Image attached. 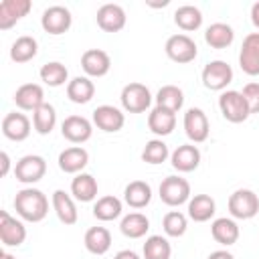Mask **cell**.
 Wrapping results in <instances>:
<instances>
[{"label":"cell","mask_w":259,"mask_h":259,"mask_svg":"<svg viewBox=\"0 0 259 259\" xmlns=\"http://www.w3.org/2000/svg\"><path fill=\"white\" fill-rule=\"evenodd\" d=\"M162 227H164V233L168 237H182L186 233L188 221H186V217L180 210H170V212L164 214Z\"/></svg>","instance_id":"39"},{"label":"cell","mask_w":259,"mask_h":259,"mask_svg":"<svg viewBox=\"0 0 259 259\" xmlns=\"http://www.w3.org/2000/svg\"><path fill=\"white\" fill-rule=\"evenodd\" d=\"M168 156H170L168 146L162 140H150L142 152V160L148 164H162V162H166Z\"/></svg>","instance_id":"40"},{"label":"cell","mask_w":259,"mask_h":259,"mask_svg":"<svg viewBox=\"0 0 259 259\" xmlns=\"http://www.w3.org/2000/svg\"><path fill=\"white\" fill-rule=\"evenodd\" d=\"M0 162H2L0 176H6V174H8V170H10V158H8V154H6V152H2V154H0Z\"/></svg>","instance_id":"42"},{"label":"cell","mask_w":259,"mask_h":259,"mask_svg":"<svg viewBox=\"0 0 259 259\" xmlns=\"http://www.w3.org/2000/svg\"><path fill=\"white\" fill-rule=\"evenodd\" d=\"M243 97H245V101H247V105H249V111L251 113H259V83H247L245 87H243Z\"/></svg>","instance_id":"41"},{"label":"cell","mask_w":259,"mask_h":259,"mask_svg":"<svg viewBox=\"0 0 259 259\" xmlns=\"http://www.w3.org/2000/svg\"><path fill=\"white\" fill-rule=\"evenodd\" d=\"M121 107L130 113H144L152 103V93L142 83H127L121 89Z\"/></svg>","instance_id":"4"},{"label":"cell","mask_w":259,"mask_h":259,"mask_svg":"<svg viewBox=\"0 0 259 259\" xmlns=\"http://www.w3.org/2000/svg\"><path fill=\"white\" fill-rule=\"evenodd\" d=\"M251 22L259 28V2H255V4L251 6Z\"/></svg>","instance_id":"45"},{"label":"cell","mask_w":259,"mask_h":259,"mask_svg":"<svg viewBox=\"0 0 259 259\" xmlns=\"http://www.w3.org/2000/svg\"><path fill=\"white\" fill-rule=\"evenodd\" d=\"M217 210V204L212 200V196L208 194H194L190 200H188V217L194 221V223H206L212 219Z\"/></svg>","instance_id":"24"},{"label":"cell","mask_w":259,"mask_h":259,"mask_svg":"<svg viewBox=\"0 0 259 259\" xmlns=\"http://www.w3.org/2000/svg\"><path fill=\"white\" fill-rule=\"evenodd\" d=\"M55 123H57V111L51 103H42L36 111H32V125L40 136L51 134Z\"/></svg>","instance_id":"36"},{"label":"cell","mask_w":259,"mask_h":259,"mask_svg":"<svg viewBox=\"0 0 259 259\" xmlns=\"http://www.w3.org/2000/svg\"><path fill=\"white\" fill-rule=\"evenodd\" d=\"M85 249L93 255H105L111 247V233L105 227H91L85 233Z\"/></svg>","instance_id":"26"},{"label":"cell","mask_w":259,"mask_h":259,"mask_svg":"<svg viewBox=\"0 0 259 259\" xmlns=\"http://www.w3.org/2000/svg\"><path fill=\"white\" fill-rule=\"evenodd\" d=\"M229 212L233 219H253L259 212V196L249 188H239L229 196Z\"/></svg>","instance_id":"3"},{"label":"cell","mask_w":259,"mask_h":259,"mask_svg":"<svg viewBox=\"0 0 259 259\" xmlns=\"http://www.w3.org/2000/svg\"><path fill=\"white\" fill-rule=\"evenodd\" d=\"M170 162L178 172H192L200 164V150L192 144H182L172 152Z\"/></svg>","instance_id":"20"},{"label":"cell","mask_w":259,"mask_h":259,"mask_svg":"<svg viewBox=\"0 0 259 259\" xmlns=\"http://www.w3.org/2000/svg\"><path fill=\"white\" fill-rule=\"evenodd\" d=\"M166 55L168 59H172L174 63H190L196 59V42L188 36V34H172L166 40Z\"/></svg>","instance_id":"8"},{"label":"cell","mask_w":259,"mask_h":259,"mask_svg":"<svg viewBox=\"0 0 259 259\" xmlns=\"http://www.w3.org/2000/svg\"><path fill=\"white\" fill-rule=\"evenodd\" d=\"M14 210L28 223H38L49 212V198L38 188H22L14 196Z\"/></svg>","instance_id":"1"},{"label":"cell","mask_w":259,"mask_h":259,"mask_svg":"<svg viewBox=\"0 0 259 259\" xmlns=\"http://www.w3.org/2000/svg\"><path fill=\"white\" fill-rule=\"evenodd\" d=\"M61 134L65 140H69L71 144H83L91 138L93 134V125L87 117L83 115H69L65 117V121L61 123Z\"/></svg>","instance_id":"11"},{"label":"cell","mask_w":259,"mask_h":259,"mask_svg":"<svg viewBox=\"0 0 259 259\" xmlns=\"http://www.w3.org/2000/svg\"><path fill=\"white\" fill-rule=\"evenodd\" d=\"M71 22H73V16L69 12V8L61 6V4H55V6H49L42 16H40V26L49 32V34H63L71 28Z\"/></svg>","instance_id":"9"},{"label":"cell","mask_w":259,"mask_h":259,"mask_svg":"<svg viewBox=\"0 0 259 259\" xmlns=\"http://www.w3.org/2000/svg\"><path fill=\"white\" fill-rule=\"evenodd\" d=\"M14 103L24 111H36L45 103V91L38 83H24L16 89Z\"/></svg>","instance_id":"15"},{"label":"cell","mask_w":259,"mask_h":259,"mask_svg":"<svg viewBox=\"0 0 259 259\" xmlns=\"http://www.w3.org/2000/svg\"><path fill=\"white\" fill-rule=\"evenodd\" d=\"M87 162H89V154L81 146L67 148L59 154V168L67 174H81V170L87 166Z\"/></svg>","instance_id":"21"},{"label":"cell","mask_w":259,"mask_h":259,"mask_svg":"<svg viewBox=\"0 0 259 259\" xmlns=\"http://www.w3.org/2000/svg\"><path fill=\"white\" fill-rule=\"evenodd\" d=\"M156 105L176 113L184 105V93H182V89L176 87V85H164V87H160L158 93H156Z\"/></svg>","instance_id":"33"},{"label":"cell","mask_w":259,"mask_h":259,"mask_svg":"<svg viewBox=\"0 0 259 259\" xmlns=\"http://www.w3.org/2000/svg\"><path fill=\"white\" fill-rule=\"evenodd\" d=\"M0 259H16V257L10 255V253H6V251H2V253H0Z\"/></svg>","instance_id":"46"},{"label":"cell","mask_w":259,"mask_h":259,"mask_svg":"<svg viewBox=\"0 0 259 259\" xmlns=\"http://www.w3.org/2000/svg\"><path fill=\"white\" fill-rule=\"evenodd\" d=\"M93 214L99 221H115L121 214V200L117 196H113V194L101 196L93 204Z\"/></svg>","instance_id":"35"},{"label":"cell","mask_w":259,"mask_h":259,"mask_svg":"<svg viewBox=\"0 0 259 259\" xmlns=\"http://www.w3.org/2000/svg\"><path fill=\"white\" fill-rule=\"evenodd\" d=\"M172 247L162 235H152L144 243V259H170Z\"/></svg>","instance_id":"38"},{"label":"cell","mask_w":259,"mask_h":259,"mask_svg":"<svg viewBox=\"0 0 259 259\" xmlns=\"http://www.w3.org/2000/svg\"><path fill=\"white\" fill-rule=\"evenodd\" d=\"M113 259H140V255L136 253V251H130V249H123V251H119V253H115V257Z\"/></svg>","instance_id":"43"},{"label":"cell","mask_w":259,"mask_h":259,"mask_svg":"<svg viewBox=\"0 0 259 259\" xmlns=\"http://www.w3.org/2000/svg\"><path fill=\"white\" fill-rule=\"evenodd\" d=\"M30 8H32L30 0H4V2H0V28L8 30L20 18H24L30 12Z\"/></svg>","instance_id":"14"},{"label":"cell","mask_w":259,"mask_h":259,"mask_svg":"<svg viewBox=\"0 0 259 259\" xmlns=\"http://www.w3.org/2000/svg\"><path fill=\"white\" fill-rule=\"evenodd\" d=\"M204 40H206V45L212 47V49H227V47L235 40V32H233V28H231L229 24H225V22H214V24H210V26L206 28Z\"/></svg>","instance_id":"30"},{"label":"cell","mask_w":259,"mask_h":259,"mask_svg":"<svg viewBox=\"0 0 259 259\" xmlns=\"http://www.w3.org/2000/svg\"><path fill=\"white\" fill-rule=\"evenodd\" d=\"M93 123L103 132H119L125 123V117L113 105H99L93 111Z\"/></svg>","instance_id":"19"},{"label":"cell","mask_w":259,"mask_h":259,"mask_svg":"<svg viewBox=\"0 0 259 259\" xmlns=\"http://www.w3.org/2000/svg\"><path fill=\"white\" fill-rule=\"evenodd\" d=\"M208 259H235L229 251H225V249H219V251H212L210 255H208Z\"/></svg>","instance_id":"44"},{"label":"cell","mask_w":259,"mask_h":259,"mask_svg":"<svg viewBox=\"0 0 259 259\" xmlns=\"http://www.w3.org/2000/svg\"><path fill=\"white\" fill-rule=\"evenodd\" d=\"M26 239V229L20 221L10 217L6 210H0V241L6 247H18Z\"/></svg>","instance_id":"13"},{"label":"cell","mask_w":259,"mask_h":259,"mask_svg":"<svg viewBox=\"0 0 259 259\" xmlns=\"http://www.w3.org/2000/svg\"><path fill=\"white\" fill-rule=\"evenodd\" d=\"M233 81V69L225 61H210L202 69V85L210 91H223Z\"/></svg>","instance_id":"7"},{"label":"cell","mask_w":259,"mask_h":259,"mask_svg":"<svg viewBox=\"0 0 259 259\" xmlns=\"http://www.w3.org/2000/svg\"><path fill=\"white\" fill-rule=\"evenodd\" d=\"M97 24L105 32H119L125 26V12L119 4H103L97 10Z\"/></svg>","instance_id":"18"},{"label":"cell","mask_w":259,"mask_h":259,"mask_svg":"<svg viewBox=\"0 0 259 259\" xmlns=\"http://www.w3.org/2000/svg\"><path fill=\"white\" fill-rule=\"evenodd\" d=\"M81 67L89 77H103L109 73L111 67V59L105 51L101 49H89L83 53L81 57Z\"/></svg>","instance_id":"17"},{"label":"cell","mask_w":259,"mask_h":259,"mask_svg":"<svg viewBox=\"0 0 259 259\" xmlns=\"http://www.w3.org/2000/svg\"><path fill=\"white\" fill-rule=\"evenodd\" d=\"M174 22H176L182 30H186V32L196 30V28H200V24H202V12H200L196 6H192V4L178 6L176 12H174Z\"/></svg>","instance_id":"34"},{"label":"cell","mask_w":259,"mask_h":259,"mask_svg":"<svg viewBox=\"0 0 259 259\" xmlns=\"http://www.w3.org/2000/svg\"><path fill=\"white\" fill-rule=\"evenodd\" d=\"M184 132H186L188 140L194 142V144H200L208 138L210 125H208L206 113L200 107H190L184 113Z\"/></svg>","instance_id":"10"},{"label":"cell","mask_w":259,"mask_h":259,"mask_svg":"<svg viewBox=\"0 0 259 259\" xmlns=\"http://www.w3.org/2000/svg\"><path fill=\"white\" fill-rule=\"evenodd\" d=\"M95 95V85L89 77H75L67 83V97L73 103H89Z\"/></svg>","instance_id":"27"},{"label":"cell","mask_w":259,"mask_h":259,"mask_svg":"<svg viewBox=\"0 0 259 259\" xmlns=\"http://www.w3.org/2000/svg\"><path fill=\"white\" fill-rule=\"evenodd\" d=\"M160 198L168 206H180L190 198V184L186 178L168 176L160 184Z\"/></svg>","instance_id":"5"},{"label":"cell","mask_w":259,"mask_h":259,"mask_svg":"<svg viewBox=\"0 0 259 259\" xmlns=\"http://www.w3.org/2000/svg\"><path fill=\"white\" fill-rule=\"evenodd\" d=\"M36 53H38V42L28 34L18 36L10 47V59L14 63H28L36 57Z\"/></svg>","instance_id":"31"},{"label":"cell","mask_w":259,"mask_h":259,"mask_svg":"<svg viewBox=\"0 0 259 259\" xmlns=\"http://www.w3.org/2000/svg\"><path fill=\"white\" fill-rule=\"evenodd\" d=\"M239 65L243 73L251 77L259 75V32H251L243 38V47L239 53Z\"/></svg>","instance_id":"12"},{"label":"cell","mask_w":259,"mask_h":259,"mask_svg":"<svg viewBox=\"0 0 259 259\" xmlns=\"http://www.w3.org/2000/svg\"><path fill=\"white\" fill-rule=\"evenodd\" d=\"M47 172V162L42 156H36V154H28V156H22L16 166H14V176L18 182L22 184H34L38 182Z\"/></svg>","instance_id":"6"},{"label":"cell","mask_w":259,"mask_h":259,"mask_svg":"<svg viewBox=\"0 0 259 259\" xmlns=\"http://www.w3.org/2000/svg\"><path fill=\"white\" fill-rule=\"evenodd\" d=\"M219 109H221L223 117L227 121H231V123H241V121H245L251 115L249 105H247L243 93L241 91H233V89L221 93V97H219Z\"/></svg>","instance_id":"2"},{"label":"cell","mask_w":259,"mask_h":259,"mask_svg":"<svg viewBox=\"0 0 259 259\" xmlns=\"http://www.w3.org/2000/svg\"><path fill=\"white\" fill-rule=\"evenodd\" d=\"M148 127L156 136H168L176 127V113L156 105L148 115Z\"/></svg>","instance_id":"22"},{"label":"cell","mask_w":259,"mask_h":259,"mask_svg":"<svg viewBox=\"0 0 259 259\" xmlns=\"http://www.w3.org/2000/svg\"><path fill=\"white\" fill-rule=\"evenodd\" d=\"M71 194L81 202H91L97 196V180L91 174H77L71 182Z\"/></svg>","instance_id":"29"},{"label":"cell","mask_w":259,"mask_h":259,"mask_svg":"<svg viewBox=\"0 0 259 259\" xmlns=\"http://www.w3.org/2000/svg\"><path fill=\"white\" fill-rule=\"evenodd\" d=\"M123 200L132 206V208H144L150 200H152V188L148 182L144 180H134L125 186L123 190Z\"/></svg>","instance_id":"28"},{"label":"cell","mask_w":259,"mask_h":259,"mask_svg":"<svg viewBox=\"0 0 259 259\" xmlns=\"http://www.w3.org/2000/svg\"><path fill=\"white\" fill-rule=\"evenodd\" d=\"M40 79H42L49 87H61V85L67 83L69 71H67V67H65L63 63L51 61V63H47V65L40 67Z\"/></svg>","instance_id":"37"},{"label":"cell","mask_w":259,"mask_h":259,"mask_svg":"<svg viewBox=\"0 0 259 259\" xmlns=\"http://www.w3.org/2000/svg\"><path fill=\"white\" fill-rule=\"evenodd\" d=\"M2 134L12 142H22L30 136V119L24 113L10 111L2 119Z\"/></svg>","instance_id":"16"},{"label":"cell","mask_w":259,"mask_h":259,"mask_svg":"<svg viewBox=\"0 0 259 259\" xmlns=\"http://www.w3.org/2000/svg\"><path fill=\"white\" fill-rule=\"evenodd\" d=\"M210 235L217 243H221L225 247L235 245L237 239H239V225L233 219H227V217L214 219L212 225H210Z\"/></svg>","instance_id":"23"},{"label":"cell","mask_w":259,"mask_h":259,"mask_svg":"<svg viewBox=\"0 0 259 259\" xmlns=\"http://www.w3.org/2000/svg\"><path fill=\"white\" fill-rule=\"evenodd\" d=\"M53 208L59 217V221L63 225H75L77 223V206L71 198V194H67L65 190H55L53 192Z\"/></svg>","instance_id":"25"},{"label":"cell","mask_w":259,"mask_h":259,"mask_svg":"<svg viewBox=\"0 0 259 259\" xmlns=\"http://www.w3.org/2000/svg\"><path fill=\"white\" fill-rule=\"evenodd\" d=\"M119 229H121V233H123L125 237H130V239H140V237H144V235L148 233L150 221H148V217L142 214V212H130V214H125V217L121 219Z\"/></svg>","instance_id":"32"}]
</instances>
